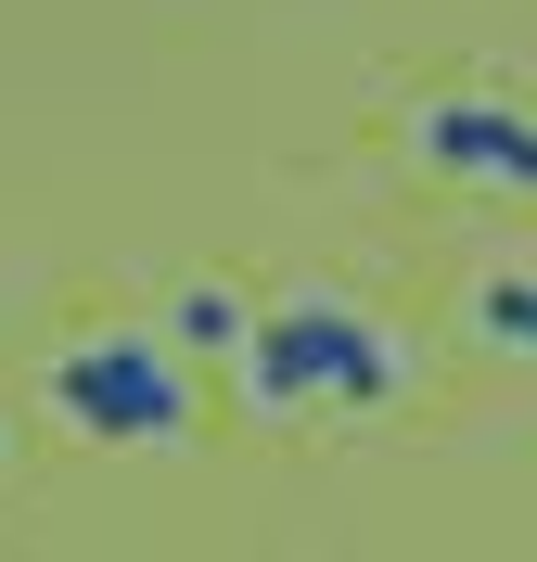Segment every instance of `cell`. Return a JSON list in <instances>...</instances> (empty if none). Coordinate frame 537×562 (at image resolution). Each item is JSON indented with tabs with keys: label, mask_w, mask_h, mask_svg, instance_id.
I'll use <instances>...</instances> for the list:
<instances>
[{
	"label": "cell",
	"mask_w": 537,
	"mask_h": 562,
	"mask_svg": "<svg viewBox=\"0 0 537 562\" xmlns=\"http://www.w3.org/2000/svg\"><path fill=\"white\" fill-rule=\"evenodd\" d=\"M473 346H500V358H537V269H500V281H473Z\"/></svg>",
	"instance_id": "5"
},
{
	"label": "cell",
	"mask_w": 537,
	"mask_h": 562,
	"mask_svg": "<svg viewBox=\"0 0 537 562\" xmlns=\"http://www.w3.org/2000/svg\"><path fill=\"white\" fill-rule=\"evenodd\" d=\"M0 460H13V422H0Z\"/></svg>",
	"instance_id": "6"
},
{
	"label": "cell",
	"mask_w": 537,
	"mask_h": 562,
	"mask_svg": "<svg viewBox=\"0 0 537 562\" xmlns=\"http://www.w3.org/2000/svg\"><path fill=\"white\" fill-rule=\"evenodd\" d=\"M154 333H167L179 358H244L256 346V294H244V281H179Z\"/></svg>",
	"instance_id": "4"
},
{
	"label": "cell",
	"mask_w": 537,
	"mask_h": 562,
	"mask_svg": "<svg viewBox=\"0 0 537 562\" xmlns=\"http://www.w3.org/2000/svg\"><path fill=\"white\" fill-rule=\"evenodd\" d=\"M396 140H410V167L448 179V192L537 205V103H512V90H473V77H448V90H423V103L396 115Z\"/></svg>",
	"instance_id": "3"
},
{
	"label": "cell",
	"mask_w": 537,
	"mask_h": 562,
	"mask_svg": "<svg viewBox=\"0 0 537 562\" xmlns=\"http://www.w3.org/2000/svg\"><path fill=\"white\" fill-rule=\"evenodd\" d=\"M38 409L90 448H179L192 435V358L167 333H65L38 358Z\"/></svg>",
	"instance_id": "2"
},
{
	"label": "cell",
	"mask_w": 537,
	"mask_h": 562,
	"mask_svg": "<svg viewBox=\"0 0 537 562\" xmlns=\"http://www.w3.org/2000/svg\"><path fill=\"white\" fill-rule=\"evenodd\" d=\"M231 371H244V396L269 422L396 409V396H410V333L371 319L358 294H333V281H307V294H269V307H256V346L231 358Z\"/></svg>",
	"instance_id": "1"
}]
</instances>
